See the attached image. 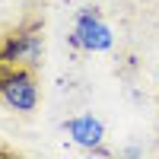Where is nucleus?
<instances>
[{"instance_id": "f257e3e1", "label": "nucleus", "mask_w": 159, "mask_h": 159, "mask_svg": "<svg viewBox=\"0 0 159 159\" xmlns=\"http://www.w3.org/2000/svg\"><path fill=\"white\" fill-rule=\"evenodd\" d=\"M0 99L13 111H32L38 105V83L32 76V67H13L0 76Z\"/></svg>"}, {"instance_id": "f03ea898", "label": "nucleus", "mask_w": 159, "mask_h": 159, "mask_svg": "<svg viewBox=\"0 0 159 159\" xmlns=\"http://www.w3.org/2000/svg\"><path fill=\"white\" fill-rule=\"evenodd\" d=\"M42 51H45L42 32L38 29H22V32L10 35L3 42L0 61H10L13 67H35V64H42Z\"/></svg>"}, {"instance_id": "7ed1b4c3", "label": "nucleus", "mask_w": 159, "mask_h": 159, "mask_svg": "<svg viewBox=\"0 0 159 159\" xmlns=\"http://www.w3.org/2000/svg\"><path fill=\"white\" fill-rule=\"evenodd\" d=\"M73 45L83 51H108L111 48V29L102 22L96 10H80L76 13V25H73Z\"/></svg>"}, {"instance_id": "20e7f679", "label": "nucleus", "mask_w": 159, "mask_h": 159, "mask_svg": "<svg viewBox=\"0 0 159 159\" xmlns=\"http://www.w3.org/2000/svg\"><path fill=\"white\" fill-rule=\"evenodd\" d=\"M64 127H67V134H70V140L76 147H86V150L102 147V140H105V127H102L99 118H92V115H76Z\"/></svg>"}, {"instance_id": "39448f33", "label": "nucleus", "mask_w": 159, "mask_h": 159, "mask_svg": "<svg viewBox=\"0 0 159 159\" xmlns=\"http://www.w3.org/2000/svg\"><path fill=\"white\" fill-rule=\"evenodd\" d=\"M0 48H3V38H0Z\"/></svg>"}]
</instances>
